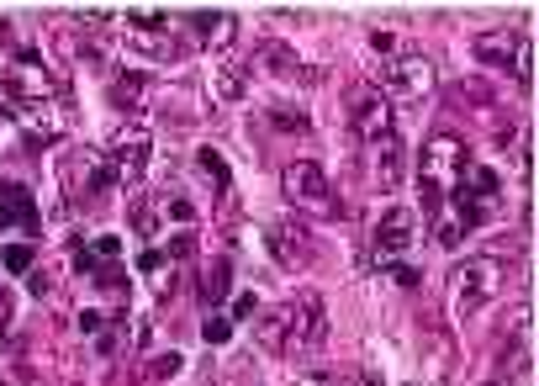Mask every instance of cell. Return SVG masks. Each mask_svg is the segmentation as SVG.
Here are the masks:
<instances>
[{
	"label": "cell",
	"mask_w": 539,
	"mask_h": 386,
	"mask_svg": "<svg viewBox=\"0 0 539 386\" xmlns=\"http://www.w3.org/2000/svg\"><path fill=\"white\" fill-rule=\"evenodd\" d=\"M466 143H460L455 133H434L429 143H423V154H418V180H423V191H429V207L444 196V191H455L460 186V175H466Z\"/></svg>",
	"instance_id": "obj_1"
},
{
	"label": "cell",
	"mask_w": 539,
	"mask_h": 386,
	"mask_svg": "<svg viewBox=\"0 0 539 386\" xmlns=\"http://www.w3.org/2000/svg\"><path fill=\"white\" fill-rule=\"evenodd\" d=\"M497 286H503V260H466V265H455V275H450V312H455V318H471V312H481V302L497 297Z\"/></svg>",
	"instance_id": "obj_2"
},
{
	"label": "cell",
	"mask_w": 539,
	"mask_h": 386,
	"mask_svg": "<svg viewBox=\"0 0 539 386\" xmlns=\"http://www.w3.org/2000/svg\"><path fill=\"white\" fill-rule=\"evenodd\" d=\"M376 96L392 106V101H429L434 96V64L423 59V53H402V59H392L381 69V90Z\"/></svg>",
	"instance_id": "obj_3"
},
{
	"label": "cell",
	"mask_w": 539,
	"mask_h": 386,
	"mask_svg": "<svg viewBox=\"0 0 539 386\" xmlns=\"http://www.w3.org/2000/svg\"><path fill=\"white\" fill-rule=\"evenodd\" d=\"M281 186H286V196H291V207H302V212H312V217H339V201H333L328 175H323L312 159H291L286 175H281Z\"/></svg>",
	"instance_id": "obj_4"
},
{
	"label": "cell",
	"mask_w": 539,
	"mask_h": 386,
	"mask_svg": "<svg viewBox=\"0 0 539 386\" xmlns=\"http://www.w3.org/2000/svg\"><path fill=\"white\" fill-rule=\"evenodd\" d=\"M349 127H355V138H365L370 149L386 138H397V117H392V106H386L370 85L360 90H349Z\"/></svg>",
	"instance_id": "obj_5"
},
{
	"label": "cell",
	"mask_w": 539,
	"mask_h": 386,
	"mask_svg": "<svg viewBox=\"0 0 539 386\" xmlns=\"http://www.w3.org/2000/svg\"><path fill=\"white\" fill-rule=\"evenodd\" d=\"M413 238H418V212H413V207H386V212H381V223H376V238H370L365 265H370V270L386 265V254L413 249Z\"/></svg>",
	"instance_id": "obj_6"
},
{
	"label": "cell",
	"mask_w": 539,
	"mask_h": 386,
	"mask_svg": "<svg viewBox=\"0 0 539 386\" xmlns=\"http://www.w3.org/2000/svg\"><path fill=\"white\" fill-rule=\"evenodd\" d=\"M0 85H6V96H11L16 106H43V101L53 96V75L43 69V59H37L32 48L16 53V64L6 69V80H0Z\"/></svg>",
	"instance_id": "obj_7"
},
{
	"label": "cell",
	"mask_w": 539,
	"mask_h": 386,
	"mask_svg": "<svg viewBox=\"0 0 539 386\" xmlns=\"http://www.w3.org/2000/svg\"><path fill=\"white\" fill-rule=\"evenodd\" d=\"M291 323H286V349H312V344H323V297L318 291H307V297H296L291 307Z\"/></svg>",
	"instance_id": "obj_8"
},
{
	"label": "cell",
	"mask_w": 539,
	"mask_h": 386,
	"mask_svg": "<svg viewBox=\"0 0 539 386\" xmlns=\"http://www.w3.org/2000/svg\"><path fill=\"white\" fill-rule=\"evenodd\" d=\"M148 154H154V138H148L138 122L117 127V133L106 138V159L117 164V175H138L143 164H148Z\"/></svg>",
	"instance_id": "obj_9"
},
{
	"label": "cell",
	"mask_w": 539,
	"mask_h": 386,
	"mask_svg": "<svg viewBox=\"0 0 539 386\" xmlns=\"http://www.w3.org/2000/svg\"><path fill=\"white\" fill-rule=\"evenodd\" d=\"M524 48H529V38L518 27H492V32H481V38H476V59L487 69H513Z\"/></svg>",
	"instance_id": "obj_10"
},
{
	"label": "cell",
	"mask_w": 539,
	"mask_h": 386,
	"mask_svg": "<svg viewBox=\"0 0 539 386\" xmlns=\"http://www.w3.org/2000/svg\"><path fill=\"white\" fill-rule=\"evenodd\" d=\"M270 254H275L286 270H302V265L312 260V238L296 228V223H275V228H270Z\"/></svg>",
	"instance_id": "obj_11"
},
{
	"label": "cell",
	"mask_w": 539,
	"mask_h": 386,
	"mask_svg": "<svg viewBox=\"0 0 539 386\" xmlns=\"http://www.w3.org/2000/svg\"><path fill=\"white\" fill-rule=\"evenodd\" d=\"M191 27H196V38L207 48H222V43H233L238 16L233 11H191Z\"/></svg>",
	"instance_id": "obj_12"
},
{
	"label": "cell",
	"mask_w": 539,
	"mask_h": 386,
	"mask_svg": "<svg viewBox=\"0 0 539 386\" xmlns=\"http://www.w3.org/2000/svg\"><path fill=\"white\" fill-rule=\"evenodd\" d=\"M11 223H22V233H37V207H32L27 186L0 191V228H11Z\"/></svg>",
	"instance_id": "obj_13"
},
{
	"label": "cell",
	"mask_w": 539,
	"mask_h": 386,
	"mask_svg": "<svg viewBox=\"0 0 539 386\" xmlns=\"http://www.w3.org/2000/svg\"><path fill=\"white\" fill-rule=\"evenodd\" d=\"M259 64H265L275 80H307V64L296 59L286 43H265V48H259Z\"/></svg>",
	"instance_id": "obj_14"
},
{
	"label": "cell",
	"mask_w": 539,
	"mask_h": 386,
	"mask_svg": "<svg viewBox=\"0 0 539 386\" xmlns=\"http://www.w3.org/2000/svg\"><path fill=\"white\" fill-rule=\"evenodd\" d=\"M127 43H133L138 53H148V59H175L170 27H127Z\"/></svg>",
	"instance_id": "obj_15"
},
{
	"label": "cell",
	"mask_w": 539,
	"mask_h": 386,
	"mask_svg": "<svg viewBox=\"0 0 539 386\" xmlns=\"http://www.w3.org/2000/svg\"><path fill=\"white\" fill-rule=\"evenodd\" d=\"M228 286H233V265H228V254H217V260L207 265V275H201V302L217 307L222 297H228Z\"/></svg>",
	"instance_id": "obj_16"
},
{
	"label": "cell",
	"mask_w": 539,
	"mask_h": 386,
	"mask_svg": "<svg viewBox=\"0 0 539 386\" xmlns=\"http://www.w3.org/2000/svg\"><path fill=\"white\" fill-rule=\"evenodd\" d=\"M376 180H381L386 191H397V180H402V143L397 138L376 143Z\"/></svg>",
	"instance_id": "obj_17"
},
{
	"label": "cell",
	"mask_w": 539,
	"mask_h": 386,
	"mask_svg": "<svg viewBox=\"0 0 539 386\" xmlns=\"http://www.w3.org/2000/svg\"><path fill=\"white\" fill-rule=\"evenodd\" d=\"M249 90V80H244V69H233V64H222V69H212V101H238Z\"/></svg>",
	"instance_id": "obj_18"
},
{
	"label": "cell",
	"mask_w": 539,
	"mask_h": 386,
	"mask_svg": "<svg viewBox=\"0 0 539 386\" xmlns=\"http://www.w3.org/2000/svg\"><path fill=\"white\" fill-rule=\"evenodd\" d=\"M286 323H291V312L270 307L265 318H259V344H265V349H286Z\"/></svg>",
	"instance_id": "obj_19"
},
{
	"label": "cell",
	"mask_w": 539,
	"mask_h": 386,
	"mask_svg": "<svg viewBox=\"0 0 539 386\" xmlns=\"http://www.w3.org/2000/svg\"><path fill=\"white\" fill-rule=\"evenodd\" d=\"M16 117H22V122L32 127L37 138H59V133H64V127H59V117H48V101H43V106H22Z\"/></svg>",
	"instance_id": "obj_20"
},
{
	"label": "cell",
	"mask_w": 539,
	"mask_h": 386,
	"mask_svg": "<svg viewBox=\"0 0 539 386\" xmlns=\"http://www.w3.org/2000/svg\"><path fill=\"white\" fill-rule=\"evenodd\" d=\"M0 265H6L11 275L32 270V244H6V249H0Z\"/></svg>",
	"instance_id": "obj_21"
},
{
	"label": "cell",
	"mask_w": 539,
	"mask_h": 386,
	"mask_svg": "<svg viewBox=\"0 0 539 386\" xmlns=\"http://www.w3.org/2000/svg\"><path fill=\"white\" fill-rule=\"evenodd\" d=\"M196 159H201V170L217 180V191H228V164H222V154H217V149H201Z\"/></svg>",
	"instance_id": "obj_22"
},
{
	"label": "cell",
	"mask_w": 539,
	"mask_h": 386,
	"mask_svg": "<svg viewBox=\"0 0 539 386\" xmlns=\"http://www.w3.org/2000/svg\"><path fill=\"white\" fill-rule=\"evenodd\" d=\"M270 122L281 127V133H307V127H312L302 112H291V106H275V112H270Z\"/></svg>",
	"instance_id": "obj_23"
},
{
	"label": "cell",
	"mask_w": 539,
	"mask_h": 386,
	"mask_svg": "<svg viewBox=\"0 0 539 386\" xmlns=\"http://www.w3.org/2000/svg\"><path fill=\"white\" fill-rule=\"evenodd\" d=\"M133 228H138L143 238H154V228H159V212L148 207V201H133Z\"/></svg>",
	"instance_id": "obj_24"
},
{
	"label": "cell",
	"mask_w": 539,
	"mask_h": 386,
	"mask_svg": "<svg viewBox=\"0 0 539 386\" xmlns=\"http://www.w3.org/2000/svg\"><path fill=\"white\" fill-rule=\"evenodd\" d=\"M117 349H122V339H117V328L106 323L101 334H96V355H101V360H117Z\"/></svg>",
	"instance_id": "obj_25"
},
{
	"label": "cell",
	"mask_w": 539,
	"mask_h": 386,
	"mask_svg": "<svg viewBox=\"0 0 539 386\" xmlns=\"http://www.w3.org/2000/svg\"><path fill=\"white\" fill-rule=\"evenodd\" d=\"M228 334H233V323H228V318H207V328H201V339H207V344H222Z\"/></svg>",
	"instance_id": "obj_26"
},
{
	"label": "cell",
	"mask_w": 539,
	"mask_h": 386,
	"mask_svg": "<svg viewBox=\"0 0 539 386\" xmlns=\"http://www.w3.org/2000/svg\"><path fill=\"white\" fill-rule=\"evenodd\" d=\"M180 254H191V233H180L170 249H164V260H180Z\"/></svg>",
	"instance_id": "obj_27"
},
{
	"label": "cell",
	"mask_w": 539,
	"mask_h": 386,
	"mask_svg": "<svg viewBox=\"0 0 539 386\" xmlns=\"http://www.w3.org/2000/svg\"><path fill=\"white\" fill-rule=\"evenodd\" d=\"M80 328H85V334H101L106 318H101V312H80Z\"/></svg>",
	"instance_id": "obj_28"
},
{
	"label": "cell",
	"mask_w": 539,
	"mask_h": 386,
	"mask_svg": "<svg viewBox=\"0 0 539 386\" xmlns=\"http://www.w3.org/2000/svg\"><path fill=\"white\" fill-rule=\"evenodd\" d=\"M254 307H259V302H254V297H249V291H244V297H238V302H233V318H254Z\"/></svg>",
	"instance_id": "obj_29"
},
{
	"label": "cell",
	"mask_w": 539,
	"mask_h": 386,
	"mask_svg": "<svg viewBox=\"0 0 539 386\" xmlns=\"http://www.w3.org/2000/svg\"><path fill=\"white\" fill-rule=\"evenodd\" d=\"M138 270H164V254H159V249H143V260H138Z\"/></svg>",
	"instance_id": "obj_30"
},
{
	"label": "cell",
	"mask_w": 539,
	"mask_h": 386,
	"mask_svg": "<svg viewBox=\"0 0 539 386\" xmlns=\"http://www.w3.org/2000/svg\"><path fill=\"white\" fill-rule=\"evenodd\" d=\"M175 365H180L175 355H164V360H154V376H159V381H164V376H175Z\"/></svg>",
	"instance_id": "obj_31"
},
{
	"label": "cell",
	"mask_w": 539,
	"mask_h": 386,
	"mask_svg": "<svg viewBox=\"0 0 539 386\" xmlns=\"http://www.w3.org/2000/svg\"><path fill=\"white\" fill-rule=\"evenodd\" d=\"M349 386H386V381H381L376 371H365V376H355V381H349Z\"/></svg>",
	"instance_id": "obj_32"
},
{
	"label": "cell",
	"mask_w": 539,
	"mask_h": 386,
	"mask_svg": "<svg viewBox=\"0 0 539 386\" xmlns=\"http://www.w3.org/2000/svg\"><path fill=\"white\" fill-rule=\"evenodd\" d=\"M0 386H6V381H0Z\"/></svg>",
	"instance_id": "obj_33"
},
{
	"label": "cell",
	"mask_w": 539,
	"mask_h": 386,
	"mask_svg": "<svg viewBox=\"0 0 539 386\" xmlns=\"http://www.w3.org/2000/svg\"><path fill=\"white\" fill-rule=\"evenodd\" d=\"M492 386H497V381H492Z\"/></svg>",
	"instance_id": "obj_34"
}]
</instances>
